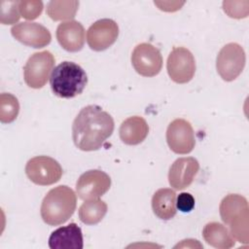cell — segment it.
I'll use <instances>...</instances> for the list:
<instances>
[{
	"label": "cell",
	"instance_id": "cell-1",
	"mask_svg": "<svg viewBox=\"0 0 249 249\" xmlns=\"http://www.w3.org/2000/svg\"><path fill=\"white\" fill-rule=\"evenodd\" d=\"M114 120L98 105L84 107L72 124V138L75 146L86 152L96 151L114 131Z\"/></svg>",
	"mask_w": 249,
	"mask_h": 249
},
{
	"label": "cell",
	"instance_id": "cell-2",
	"mask_svg": "<svg viewBox=\"0 0 249 249\" xmlns=\"http://www.w3.org/2000/svg\"><path fill=\"white\" fill-rule=\"evenodd\" d=\"M77 205L74 191L65 185L57 186L48 192L41 204V217L50 226L64 224L73 215Z\"/></svg>",
	"mask_w": 249,
	"mask_h": 249
},
{
	"label": "cell",
	"instance_id": "cell-3",
	"mask_svg": "<svg viewBox=\"0 0 249 249\" xmlns=\"http://www.w3.org/2000/svg\"><path fill=\"white\" fill-rule=\"evenodd\" d=\"M222 221L230 227L234 240L247 244L249 241V207L247 199L237 194L226 196L219 206Z\"/></svg>",
	"mask_w": 249,
	"mask_h": 249
},
{
	"label": "cell",
	"instance_id": "cell-4",
	"mask_svg": "<svg viewBox=\"0 0 249 249\" xmlns=\"http://www.w3.org/2000/svg\"><path fill=\"white\" fill-rule=\"evenodd\" d=\"M88 84L86 71L77 63L63 61L52 72L50 85L53 92L61 98H72L83 92Z\"/></svg>",
	"mask_w": 249,
	"mask_h": 249
},
{
	"label": "cell",
	"instance_id": "cell-5",
	"mask_svg": "<svg viewBox=\"0 0 249 249\" xmlns=\"http://www.w3.org/2000/svg\"><path fill=\"white\" fill-rule=\"evenodd\" d=\"M246 61L243 48L237 43L226 44L216 58V69L220 77L226 82L235 80L242 72Z\"/></svg>",
	"mask_w": 249,
	"mask_h": 249
},
{
	"label": "cell",
	"instance_id": "cell-6",
	"mask_svg": "<svg viewBox=\"0 0 249 249\" xmlns=\"http://www.w3.org/2000/svg\"><path fill=\"white\" fill-rule=\"evenodd\" d=\"M25 173L34 184L49 186L58 182L63 171L61 165L54 159L48 156H38L27 161Z\"/></svg>",
	"mask_w": 249,
	"mask_h": 249
},
{
	"label": "cell",
	"instance_id": "cell-7",
	"mask_svg": "<svg viewBox=\"0 0 249 249\" xmlns=\"http://www.w3.org/2000/svg\"><path fill=\"white\" fill-rule=\"evenodd\" d=\"M54 57L49 51H43L33 53L26 61L23 67V77L25 84L32 89L43 88L50 73L53 70Z\"/></svg>",
	"mask_w": 249,
	"mask_h": 249
},
{
	"label": "cell",
	"instance_id": "cell-8",
	"mask_svg": "<svg viewBox=\"0 0 249 249\" xmlns=\"http://www.w3.org/2000/svg\"><path fill=\"white\" fill-rule=\"evenodd\" d=\"M166 69L173 82L177 84L189 83L196 73L195 57L184 47L173 48L167 57Z\"/></svg>",
	"mask_w": 249,
	"mask_h": 249
},
{
	"label": "cell",
	"instance_id": "cell-9",
	"mask_svg": "<svg viewBox=\"0 0 249 249\" xmlns=\"http://www.w3.org/2000/svg\"><path fill=\"white\" fill-rule=\"evenodd\" d=\"M134 70L141 76L154 77L162 67V55L159 49L149 43L137 45L131 54Z\"/></svg>",
	"mask_w": 249,
	"mask_h": 249
},
{
	"label": "cell",
	"instance_id": "cell-10",
	"mask_svg": "<svg viewBox=\"0 0 249 249\" xmlns=\"http://www.w3.org/2000/svg\"><path fill=\"white\" fill-rule=\"evenodd\" d=\"M111 186V178L104 171L92 169L83 173L77 183L76 192L78 196L86 200L96 199L106 194Z\"/></svg>",
	"mask_w": 249,
	"mask_h": 249
},
{
	"label": "cell",
	"instance_id": "cell-11",
	"mask_svg": "<svg viewBox=\"0 0 249 249\" xmlns=\"http://www.w3.org/2000/svg\"><path fill=\"white\" fill-rule=\"evenodd\" d=\"M166 141L170 150L176 154L191 153L196 145L195 132L190 122L175 119L167 126Z\"/></svg>",
	"mask_w": 249,
	"mask_h": 249
},
{
	"label": "cell",
	"instance_id": "cell-12",
	"mask_svg": "<svg viewBox=\"0 0 249 249\" xmlns=\"http://www.w3.org/2000/svg\"><path fill=\"white\" fill-rule=\"evenodd\" d=\"M119 36V26L111 18H102L92 23L87 31V42L89 47L101 52L111 47Z\"/></svg>",
	"mask_w": 249,
	"mask_h": 249
},
{
	"label": "cell",
	"instance_id": "cell-13",
	"mask_svg": "<svg viewBox=\"0 0 249 249\" xmlns=\"http://www.w3.org/2000/svg\"><path fill=\"white\" fill-rule=\"evenodd\" d=\"M11 33L21 44L35 49L48 46L52 40L50 31L38 22L23 21L17 23L12 27Z\"/></svg>",
	"mask_w": 249,
	"mask_h": 249
},
{
	"label": "cell",
	"instance_id": "cell-14",
	"mask_svg": "<svg viewBox=\"0 0 249 249\" xmlns=\"http://www.w3.org/2000/svg\"><path fill=\"white\" fill-rule=\"evenodd\" d=\"M199 163L193 157L179 158L170 166L168 171V182L174 190H184L188 188L194 181Z\"/></svg>",
	"mask_w": 249,
	"mask_h": 249
},
{
	"label": "cell",
	"instance_id": "cell-15",
	"mask_svg": "<svg viewBox=\"0 0 249 249\" xmlns=\"http://www.w3.org/2000/svg\"><path fill=\"white\" fill-rule=\"evenodd\" d=\"M56 39L65 51L70 53L79 52L85 44L84 26L77 20L61 22L56 28Z\"/></svg>",
	"mask_w": 249,
	"mask_h": 249
},
{
	"label": "cell",
	"instance_id": "cell-16",
	"mask_svg": "<svg viewBox=\"0 0 249 249\" xmlns=\"http://www.w3.org/2000/svg\"><path fill=\"white\" fill-rule=\"evenodd\" d=\"M83 246L82 230L75 223L56 229L49 237L51 249H82Z\"/></svg>",
	"mask_w": 249,
	"mask_h": 249
},
{
	"label": "cell",
	"instance_id": "cell-17",
	"mask_svg": "<svg viewBox=\"0 0 249 249\" xmlns=\"http://www.w3.org/2000/svg\"><path fill=\"white\" fill-rule=\"evenodd\" d=\"M121 140L126 145H138L145 140L149 132V125L145 119L139 116L124 120L119 129Z\"/></svg>",
	"mask_w": 249,
	"mask_h": 249
},
{
	"label": "cell",
	"instance_id": "cell-18",
	"mask_svg": "<svg viewBox=\"0 0 249 249\" xmlns=\"http://www.w3.org/2000/svg\"><path fill=\"white\" fill-rule=\"evenodd\" d=\"M154 214L161 220H171L177 212L176 193L169 188L159 189L152 197Z\"/></svg>",
	"mask_w": 249,
	"mask_h": 249
},
{
	"label": "cell",
	"instance_id": "cell-19",
	"mask_svg": "<svg viewBox=\"0 0 249 249\" xmlns=\"http://www.w3.org/2000/svg\"><path fill=\"white\" fill-rule=\"evenodd\" d=\"M202 236L208 245L218 249H229L235 244L230 231L218 222L206 224L202 230Z\"/></svg>",
	"mask_w": 249,
	"mask_h": 249
},
{
	"label": "cell",
	"instance_id": "cell-20",
	"mask_svg": "<svg viewBox=\"0 0 249 249\" xmlns=\"http://www.w3.org/2000/svg\"><path fill=\"white\" fill-rule=\"evenodd\" d=\"M107 209L106 202L99 198L86 200L79 208L80 221L86 225H95L104 218Z\"/></svg>",
	"mask_w": 249,
	"mask_h": 249
},
{
	"label": "cell",
	"instance_id": "cell-21",
	"mask_svg": "<svg viewBox=\"0 0 249 249\" xmlns=\"http://www.w3.org/2000/svg\"><path fill=\"white\" fill-rule=\"evenodd\" d=\"M79 8V1L53 0L47 5V14L54 21L71 19L76 16Z\"/></svg>",
	"mask_w": 249,
	"mask_h": 249
},
{
	"label": "cell",
	"instance_id": "cell-22",
	"mask_svg": "<svg viewBox=\"0 0 249 249\" xmlns=\"http://www.w3.org/2000/svg\"><path fill=\"white\" fill-rule=\"evenodd\" d=\"M19 112V103L18 98L7 92L0 94V121L3 124L14 122Z\"/></svg>",
	"mask_w": 249,
	"mask_h": 249
},
{
	"label": "cell",
	"instance_id": "cell-23",
	"mask_svg": "<svg viewBox=\"0 0 249 249\" xmlns=\"http://www.w3.org/2000/svg\"><path fill=\"white\" fill-rule=\"evenodd\" d=\"M0 21L2 24H13L20 18L18 1H1L0 3Z\"/></svg>",
	"mask_w": 249,
	"mask_h": 249
},
{
	"label": "cell",
	"instance_id": "cell-24",
	"mask_svg": "<svg viewBox=\"0 0 249 249\" xmlns=\"http://www.w3.org/2000/svg\"><path fill=\"white\" fill-rule=\"evenodd\" d=\"M18 10L20 16L24 18L35 19L43 11V2L38 0L18 1Z\"/></svg>",
	"mask_w": 249,
	"mask_h": 249
},
{
	"label": "cell",
	"instance_id": "cell-25",
	"mask_svg": "<svg viewBox=\"0 0 249 249\" xmlns=\"http://www.w3.org/2000/svg\"><path fill=\"white\" fill-rule=\"evenodd\" d=\"M195 207V198L190 193H181L176 198V208L181 212H191Z\"/></svg>",
	"mask_w": 249,
	"mask_h": 249
}]
</instances>
